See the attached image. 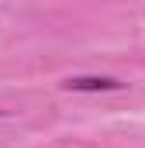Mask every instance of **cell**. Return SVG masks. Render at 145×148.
Listing matches in <instances>:
<instances>
[{"instance_id":"obj_1","label":"cell","mask_w":145,"mask_h":148,"mask_svg":"<svg viewBox=\"0 0 145 148\" xmlns=\"http://www.w3.org/2000/svg\"><path fill=\"white\" fill-rule=\"evenodd\" d=\"M66 90L72 93H100V90H121V83L117 79H110V76H72L62 83Z\"/></svg>"}]
</instances>
